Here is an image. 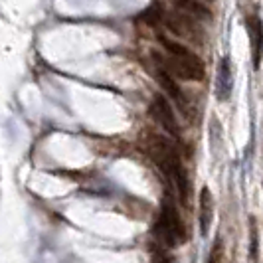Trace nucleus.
<instances>
[{"label": "nucleus", "mask_w": 263, "mask_h": 263, "mask_svg": "<svg viewBox=\"0 0 263 263\" xmlns=\"http://www.w3.org/2000/svg\"><path fill=\"white\" fill-rule=\"evenodd\" d=\"M208 263H226V246L224 239L218 237L214 243H212L210 255H208Z\"/></svg>", "instance_id": "10"}, {"label": "nucleus", "mask_w": 263, "mask_h": 263, "mask_svg": "<svg viewBox=\"0 0 263 263\" xmlns=\"http://www.w3.org/2000/svg\"><path fill=\"white\" fill-rule=\"evenodd\" d=\"M166 26L171 28L176 36H182V38L198 40V26L196 22H190L186 16L178 12L166 14Z\"/></svg>", "instance_id": "8"}, {"label": "nucleus", "mask_w": 263, "mask_h": 263, "mask_svg": "<svg viewBox=\"0 0 263 263\" xmlns=\"http://www.w3.org/2000/svg\"><path fill=\"white\" fill-rule=\"evenodd\" d=\"M232 62L230 58H222L220 60V67H218V73H216V97L218 101H228L230 95H232V89H234V71H232Z\"/></svg>", "instance_id": "4"}, {"label": "nucleus", "mask_w": 263, "mask_h": 263, "mask_svg": "<svg viewBox=\"0 0 263 263\" xmlns=\"http://www.w3.org/2000/svg\"><path fill=\"white\" fill-rule=\"evenodd\" d=\"M158 40L166 52V60L157 55V52H155V60H157L158 66H162L166 71H171V73L178 76L180 79H186V81H202L204 79L206 64L198 53H194L188 46L176 42V40L164 38V36H160Z\"/></svg>", "instance_id": "1"}, {"label": "nucleus", "mask_w": 263, "mask_h": 263, "mask_svg": "<svg viewBox=\"0 0 263 263\" xmlns=\"http://www.w3.org/2000/svg\"><path fill=\"white\" fill-rule=\"evenodd\" d=\"M157 79H158V83H160V87L164 89V93L171 97L172 101H176L178 105L184 109L186 97H184V93H182V89H180V85L176 83V79L172 78L171 71H166L164 67L158 66V64H157Z\"/></svg>", "instance_id": "7"}, {"label": "nucleus", "mask_w": 263, "mask_h": 263, "mask_svg": "<svg viewBox=\"0 0 263 263\" xmlns=\"http://www.w3.org/2000/svg\"><path fill=\"white\" fill-rule=\"evenodd\" d=\"M248 26V34L251 38V55H253V67L259 69L263 60V22L257 14L250 16L246 20Z\"/></svg>", "instance_id": "5"}, {"label": "nucleus", "mask_w": 263, "mask_h": 263, "mask_svg": "<svg viewBox=\"0 0 263 263\" xmlns=\"http://www.w3.org/2000/svg\"><path fill=\"white\" fill-rule=\"evenodd\" d=\"M178 8H182L184 12L192 14V16H196V18H210L212 12L208 6H204L202 2H198V0H172Z\"/></svg>", "instance_id": "9"}, {"label": "nucleus", "mask_w": 263, "mask_h": 263, "mask_svg": "<svg viewBox=\"0 0 263 263\" xmlns=\"http://www.w3.org/2000/svg\"><path fill=\"white\" fill-rule=\"evenodd\" d=\"M257 255V228H255V220H251V257L255 259Z\"/></svg>", "instance_id": "11"}, {"label": "nucleus", "mask_w": 263, "mask_h": 263, "mask_svg": "<svg viewBox=\"0 0 263 263\" xmlns=\"http://www.w3.org/2000/svg\"><path fill=\"white\" fill-rule=\"evenodd\" d=\"M160 228H162V236L168 243H176V241H182L186 237V228L178 216L176 208L172 204H166L162 216H160Z\"/></svg>", "instance_id": "2"}, {"label": "nucleus", "mask_w": 263, "mask_h": 263, "mask_svg": "<svg viewBox=\"0 0 263 263\" xmlns=\"http://www.w3.org/2000/svg\"><path fill=\"white\" fill-rule=\"evenodd\" d=\"M212 222H214V196H212L210 188L204 186L198 196V226H200L202 236H208Z\"/></svg>", "instance_id": "6"}, {"label": "nucleus", "mask_w": 263, "mask_h": 263, "mask_svg": "<svg viewBox=\"0 0 263 263\" xmlns=\"http://www.w3.org/2000/svg\"><path fill=\"white\" fill-rule=\"evenodd\" d=\"M151 113H153V117L162 125V129L168 133V135H172V137H178L180 135L178 121L174 117V111H172L171 103H168V99L164 95H155V101L151 105Z\"/></svg>", "instance_id": "3"}]
</instances>
